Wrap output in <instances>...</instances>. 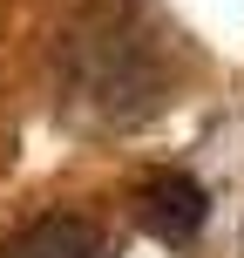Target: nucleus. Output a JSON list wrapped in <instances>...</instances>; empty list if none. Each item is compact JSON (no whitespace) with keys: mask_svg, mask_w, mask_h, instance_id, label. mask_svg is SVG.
<instances>
[{"mask_svg":"<svg viewBox=\"0 0 244 258\" xmlns=\"http://www.w3.org/2000/svg\"><path fill=\"white\" fill-rule=\"evenodd\" d=\"M204 218H210V197H204V183H197L190 170H149V177H142V224H149L163 245L197 238Z\"/></svg>","mask_w":244,"mask_h":258,"instance_id":"obj_1","label":"nucleus"},{"mask_svg":"<svg viewBox=\"0 0 244 258\" xmlns=\"http://www.w3.org/2000/svg\"><path fill=\"white\" fill-rule=\"evenodd\" d=\"M0 258H102V238H95V224L75 218V211H48V218L21 224V231L0 245Z\"/></svg>","mask_w":244,"mask_h":258,"instance_id":"obj_2","label":"nucleus"}]
</instances>
